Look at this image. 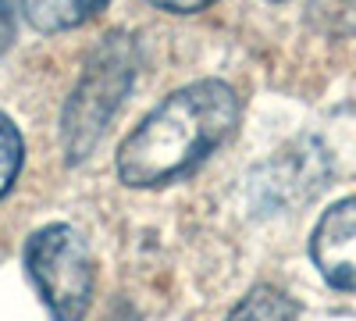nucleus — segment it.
<instances>
[{
    "label": "nucleus",
    "instance_id": "obj_3",
    "mask_svg": "<svg viewBox=\"0 0 356 321\" xmlns=\"http://www.w3.org/2000/svg\"><path fill=\"white\" fill-rule=\"evenodd\" d=\"M25 268L54 321H82L93 300V257L72 225H47L29 236Z\"/></svg>",
    "mask_w": 356,
    "mask_h": 321
},
{
    "label": "nucleus",
    "instance_id": "obj_9",
    "mask_svg": "<svg viewBox=\"0 0 356 321\" xmlns=\"http://www.w3.org/2000/svg\"><path fill=\"white\" fill-rule=\"evenodd\" d=\"M15 40V15H11V0H0V54H4Z\"/></svg>",
    "mask_w": 356,
    "mask_h": 321
},
{
    "label": "nucleus",
    "instance_id": "obj_7",
    "mask_svg": "<svg viewBox=\"0 0 356 321\" xmlns=\"http://www.w3.org/2000/svg\"><path fill=\"white\" fill-rule=\"evenodd\" d=\"M22 157H25L22 136L8 114H0V196L15 186L18 171H22Z\"/></svg>",
    "mask_w": 356,
    "mask_h": 321
},
{
    "label": "nucleus",
    "instance_id": "obj_8",
    "mask_svg": "<svg viewBox=\"0 0 356 321\" xmlns=\"http://www.w3.org/2000/svg\"><path fill=\"white\" fill-rule=\"evenodd\" d=\"M150 4L161 11H171V15H196L203 8H211L214 0H150Z\"/></svg>",
    "mask_w": 356,
    "mask_h": 321
},
{
    "label": "nucleus",
    "instance_id": "obj_4",
    "mask_svg": "<svg viewBox=\"0 0 356 321\" xmlns=\"http://www.w3.org/2000/svg\"><path fill=\"white\" fill-rule=\"evenodd\" d=\"M310 257L324 282L335 289H356V196L335 203L314 228Z\"/></svg>",
    "mask_w": 356,
    "mask_h": 321
},
{
    "label": "nucleus",
    "instance_id": "obj_6",
    "mask_svg": "<svg viewBox=\"0 0 356 321\" xmlns=\"http://www.w3.org/2000/svg\"><path fill=\"white\" fill-rule=\"evenodd\" d=\"M296 314H300V307L282 289L257 285L239 300V307L228 314V321H296Z\"/></svg>",
    "mask_w": 356,
    "mask_h": 321
},
{
    "label": "nucleus",
    "instance_id": "obj_2",
    "mask_svg": "<svg viewBox=\"0 0 356 321\" xmlns=\"http://www.w3.org/2000/svg\"><path fill=\"white\" fill-rule=\"evenodd\" d=\"M136 68H139V54L125 33L104 36L97 50L89 54L61 114V147L68 164H79L97 150L114 111L122 107V100L132 90Z\"/></svg>",
    "mask_w": 356,
    "mask_h": 321
},
{
    "label": "nucleus",
    "instance_id": "obj_1",
    "mask_svg": "<svg viewBox=\"0 0 356 321\" xmlns=\"http://www.w3.org/2000/svg\"><path fill=\"white\" fill-rule=\"evenodd\" d=\"M239 125V97L221 79L175 90L118 147L114 171L132 189L164 186L211 157Z\"/></svg>",
    "mask_w": 356,
    "mask_h": 321
},
{
    "label": "nucleus",
    "instance_id": "obj_5",
    "mask_svg": "<svg viewBox=\"0 0 356 321\" xmlns=\"http://www.w3.org/2000/svg\"><path fill=\"white\" fill-rule=\"evenodd\" d=\"M111 0H22V15L36 33H65L97 18Z\"/></svg>",
    "mask_w": 356,
    "mask_h": 321
}]
</instances>
